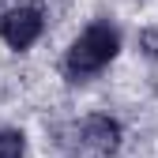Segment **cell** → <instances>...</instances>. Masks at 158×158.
<instances>
[{"label": "cell", "mask_w": 158, "mask_h": 158, "mask_svg": "<svg viewBox=\"0 0 158 158\" xmlns=\"http://www.w3.org/2000/svg\"><path fill=\"white\" fill-rule=\"evenodd\" d=\"M117 53H121V34H117V27L113 23H90L72 42V49H68L64 75L72 79V83H83V79L98 75Z\"/></svg>", "instance_id": "6da1fadb"}, {"label": "cell", "mask_w": 158, "mask_h": 158, "mask_svg": "<svg viewBox=\"0 0 158 158\" xmlns=\"http://www.w3.org/2000/svg\"><path fill=\"white\" fill-rule=\"evenodd\" d=\"M42 30H45V19H42V11L38 8H11L4 19H0V38H4V45H11V49H30L38 38H42Z\"/></svg>", "instance_id": "7a4b0ae2"}, {"label": "cell", "mask_w": 158, "mask_h": 158, "mask_svg": "<svg viewBox=\"0 0 158 158\" xmlns=\"http://www.w3.org/2000/svg\"><path fill=\"white\" fill-rule=\"evenodd\" d=\"M83 143L102 151V154H113L117 147H121V124L113 121V117L98 113V117H87L83 121Z\"/></svg>", "instance_id": "3957f363"}, {"label": "cell", "mask_w": 158, "mask_h": 158, "mask_svg": "<svg viewBox=\"0 0 158 158\" xmlns=\"http://www.w3.org/2000/svg\"><path fill=\"white\" fill-rule=\"evenodd\" d=\"M23 154H27L23 132H0V158H23Z\"/></svg>", "instance_id": "277c9868"}, {"label": "cell", "mask_w": 158, "mask_h": 158, "mask_svg": "<svg viewBox=\"0 0 158 158\" xmlns=\"http://www.w3.org/2000/svg\"><path fill=\"white\" fill-rule=\"evenodd\" d=\"M139 49L147 56H158V30H143L139 34Z\"/></svg>", "instance_id": "5b68a950"}]
</instances>
